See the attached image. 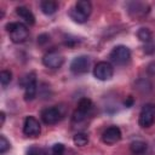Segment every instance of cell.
Returning <instances> with one entry per match:
<instances>
[{
	"label": "cell",
	"mask_w": 155,
	"mask_h": 155,
	"mask_svg": "<svg viewBox=\"0 0 155 155\" xmlns=\"http://www.w3.org/2000/svg\"><path fill=\"white\" fill-rule=\"evenodd\" d=\"M92 12V4L88 0H79L70 11V17L76 23H85Z\"/></svg>",
	"instance_id": "1"
},
{
	"label": "cell",
	"mask_w": 155,
	"mask_h": 155,
	"mask_svg": "<svg viewBox=\"0 0 155 155\" xmlns=\"http://www.w3.org/2000/svg\"><path fill=\"white\" fill-rule=\"evenodd\" d=\"M6 30L10 34V39L15 44H21L28 39L29 35V29L24 23L21 22H15V23H8L6 24Z\"/></svg>",
	"instance_id": "2"
},
{
	"label": "cell",
	"mask_w": 155,
	"mask_h": 155,
	"mask_svg": "<svg viewBox=\"0 0 155 155\" xmlns=\"http://www.w3.org/2000/svg\"><path fill=\"white\" fill-rule=\"evenodd\" d=\"M64 114H65V110L64 108H62V105L45 108L41 111V120L46 125H54L63 119Z\"/></svg>",
	"instance_id": "3"
},
{
	"label": "cell",
	"mask_w": 155,
	"mask_h": 155,
	"mask_svg": "<svg viewBox=\"0 0 155 155\" xmlns=\"http://www.w3.org/2000/svg\"><path fill=\"white\" fill-rule=\"evenodd\" d=\"M92 108H93V104H92V101L90 98H87V97L81 98L78 103V108L73 113L71 121L75 122V124H79V122L84 121L87 117V115L90 114V111L92 110Z\"/></svg>",
	"instance_id": "4"
},
{
	"label": "cell",
	"mask_w": 155,
	"mask_h": 155,
	"mask_svg": "<svg viewBox=\"0 0 155 155\" xmlns=\"http://www.w3.org/2000/svg\"><path fill=\"white\" fill-rule=\"evenodd\" d=\"M109 57H110V59H111L113 63H115L117 65H124V64H126L130 61V58H131V51H130V48L127 46L119 45V46H115L111 50Z\"/></svg>",
	"instance_id": "5"
},
{
	"label": "cell",
	"mask_w": 155,
	"mask_h": 155,
	"mask_svg": "<svg viewBox=\"0 0 155 155\" xmlns=\"http://www.w3.org/2000/svg\"><path fill=\"white\" fill-rule=\"evenodd\" d=\"M154 121H155V105L151 103L144 104L139 113V119H138L139 126L143 128H148L154 124Z\"/></svg>",
	"instance_id": "6"
},
{
	"label": "cell",
	"mask_w": 155,
	"mask_h": 155,
	"mask_svg": "<svg viewBox=\"0 0 155 155\" xmlns=\"http://www.w3.org/2000/svg\"><path fill=\"white\" fill-rule=\"evenodd\" d=\"M42 63L45 67L50 68V69H58L63 65L64 63V57L63 54L57 51V50H50L48 52H46L42 57Z\"/></svg>",
	"instance_id": "7"
},
{
	"label": "cell",
	"mask_w": 155,
	"mask_h": 155,
	"mask_svg": "<svg viewBox=\"0 0 155 155\" xmlns=\"http://www.w3.org/2000/svg\"><path fill=\"white\" fill-rule=\"evenodd\" d=\"M113 74H114V68L113 65L109 63V62H105V61H102V62H98L94 68H93V75L96 79L101 80V81H107L109 79L113 78Z\"/></svg>",
	"instance_id": "8"
},
{
	"label": "cell",
	"mask_w": 155,
	"mask_h": 155,
	"mask_svg": "<svg viewBox=\"0 0 155 155\" xmlns=\"http://www.w3.org/2000/svg\"><path fill=\"white\" fill-rule=\"evenodd\" d=\"M90 65H91V58L88 56L82 54V56L75 57L71 61V63H70V70L75 75H81V74H85V73L88 71Z\"/></svg>",
	"instance_id": "9"
},
{
	"label": "cell",
	"mask_w": 155,
	"mask_h": 155,
	"mask_svg": "<svg viewBox=\"0 0 155 155\" xmlns=\"http://www.w3.org/2000/svg\"><path fill=\"white\" fill-rule=\"evenodd\" d=\"M41 132L39 121L34 116H27L23 125V133L28 137H38Z\"/></svg>",
	"instance_id": "10"
},
{
	"label": "cell",
	"mask_w": 155,
	"mask_h": 155,
	"mask_svg": "<svg viewBox=\"0 0 155 155\" xmlns=\"http://www.w3.org/2000/svg\"><path fill=\"white\" fill-rule=\"evenodd\" d=\"M121 137H122V134H121L120 128L117 126H110L103 132L102 140L107 145H113V144H116L121 139Z\"/></svg>",
	"instance_id": "11"
},
{
	"label": "cell",
	"mask_w": 155,
	"mask_h": 155,
	"mask_svg": "<svg viewBox=\"0 0 155 155\" xmlns=\"http://www.w3.org/2000/svg\"><path fill=\"white\" fill-rule=\"evenodd\" d=\"M16 13L22 19H24L25 23H28V24H34L35 23V17H34L33 12L28 7H25V6H18L16 8Z\"/></svg>",
	"instance_id": "12"
},
{
	"label": "cell",
	"mask_w": 155,
	"mask_h": 155,
	"mask_svg": "<svg viewBox=\"0 0 155 155\" xmlns=\"http://www.w3.org/2000/svg\"><path fill=\"white\" fill-rule=\"evenodd\" d=\"M40 8L45 15L50 16V15H53L58 10V5L53 0H44L40 2Z\"/></svg>",
	"instance_id": "13"
},
{
	"label": "cell",
	"mask_w": 155,
	"mask_h": 155,
	"mask_svg": "<svg viewBox=\"0 0 155 155\" xmlns=\"http://www.w3.org/2000/svg\"><path fill=\"white\" fill-rule=\"evenodd\" d=\"M130 149L134 155H142L147 151V143L143 140H133L130 145Z\"/></svg>",
	"instance_id": "14"
},
{
	"label": "cell",
	"mask_w": 155,
	"mask_h": 155,
	"mask_svg": "<svg viewBox=\"0 0 155 155\" xmlns=\"http://www.w3.org/2000/svg\"><path fill=\"white\" fill-rule=\"evenodd\" d=\"M24 90H25L24 91V99L25 101H33L36 97V93H38V85H36V82L30 84Z\"/></svg>",
	"instance_id": "15"
},
{
	"label": "cell",
	"mask_w": 155,
	"mask_h": 155,
	"mask_svg": "<svg viewBox=\"0 0 155 155\" xmlns=\"http://www.w3.org/2000/svg\"><path fill=\"white\" fill-rule=\"evenodd\" d=\"M34 82H36V74L34 73V71H31V73H28V74H25L23 78H21V80H19V85L22 86V87H27V86H29L30 84H34Z\"/></svg>",
	"instance_id": "16"
},
{
	"label": "cell",
	"mask_w": 155,
	"mask_h": 155,
	"mask_svg": "<svg viewBox=\"0 0 155 155\" xmlns=\"http://www.w3.org/2000/svg\"><path fill=\"white\" fill-rule=\"evenodd\" d=\"M137 36H138V39H139L140 41H143V42H145V44L153 40V34H151V31H150L148 28H140V29L137 31Z\"/></svg>",
	"instance_id": "17"
},
{
	"label": "cell",
	"mask_w": 155,
	"mask_h": 155,
	"mask_svg": "<svg viewBox=\"0 0 155 155\" xmlns=\"http://www.w3.org/2000/svg\"><path fill=\"white\" fill-rule=\"evenodd\" d=\"M73 142L76 147H85L88 143V136L86 133H76L73 137Z\"/></svg>",
	"instance_id": "18"
},
{
	"label": "cell",
	"mask_w": 155,
	"mask_h": 155,
	"mask_svg": "<svg viewBox=\"0 0 155 155\" xmlns=\"http://www.w3.org/2000/svg\"><path fill=\"white\" fill-rule=\"evenodd\" d=\"M12 80V73L10 70H2L0 73V82L2 86H6L11 82Z\"/></svg>",
	"instance_id": "19"
},
{
	"label": "cell",
	"mask_w": 155,
	"mask_h": 155,
	"mask_svg": "<svg viewBox=\"0 0 155 155\" xmlns=\"http://www.w3.org/2000/svg\"><path fill=\"white\" fill-rule=\"evenodd\" d=\"M64 154V145L62 143H56L52 145L51 150L46 155H63Z\"/></svg>",
	"instance_id": "20"
},
{
	"label": "cell",
	"mask_w": 155,
	"mask_h": 155,
	"mask_svg": "<svg viewBox=\"0 0 155 155\" xmlns=\"http://www.w3.org/2000/svg\"><path fill=\"white\" fill-rule=\"evenodd\" d=\"M10 148H11V144L7 140V138L4 134H0V154H5Z\"/></svg>",
	"instance_id": "21"
},
{
	"label": "cell",
	"mask_w": 155,
	"mask_h": 155,
	"mask_svg": "<svg viewBox=\"0 0 155 155\" xmlns=\"http://www.w3.org/2000/svg\"><path fill=\"white\" fill-rule=\"evenodd\" d=\"M144 52H145L147 54H153V53H155V41H154V40H151V41H149V42L145 44V46H144Z\"/></svg>",
	"instance_id": "22"
},
{
	"label": "cell",
	"mask_w": 155,
	"mask_h": 155,
	"mask_svg": "<svg viewBox=\"0 0 155 155\" xmlns=\"http://www.w3.org/2000/svg\"><path fill=\"white\" fill-rule=\"evenodd\" d=\"M79 42V39L78 38H73V36H67V39L64 40V44L67 45V46H69V47H73V46H75L76 44Z\"/></svg>",
	"instance_id": "23"
},
{
	"label": "cell",
	"mask_w": 155,
	"mask_h": 155,
	"mask_svg": "<svg viewBox=\"0 0 155 155\" xmlns=\"http://www.w3.org/2000/svg\"><path fill=\"white\" fill-rule=\"evenodd\" d=\"M27 155H42L41 153V149L38 148V147H30L28 150H27Z\"/></svg>",
	"instance_id": "24"
},
{
	"label": "cell",
	"mask_w": 155,
	"mask_h": 155,
	"mask_svg": "<svg viewBox=\"0 0 155 155\" xmlns=\"http://www.w3.org/2000/svg\"><path fill=\"white\" fill-rule=\"evenodd\" d=\"M50 40V36L47 35V34H42V35H40L39 38H38V42L39 44H44V42H47Z\"/></svg>",
	"instance_id": "25"
},
{
	"label": "cell",
	"mask_w": 155,
	"mask_h": 155,
	"mask_svg": "<svg viewBox=\"0 0 155 155\" xmlns=\"http://www.w3.org/2000/svg\"><path fill=\"white\" fill-rule=\"evenodd\" d=\"M133 104V98L131 97V96H128L127 98H126V101H125V105L128 108V107H131Z\"/></svg>",
	"instance_id": "26"
},
{
	"label": "cell",
	"mask_w": 155,
	"mask_h": 155,
	"mask_svg": "<svg viewBox=\"0 0 155 155\" xmlns=\"http://www.w3.org/2000/svg\"><path fill=\"white\" fill-rule=\"evenodd\" d=\"M0 117H1V125H4V122H5V113L4 111L0 113Z\"/></svg>",
	"instance_id": "27"
}]
</instances>
